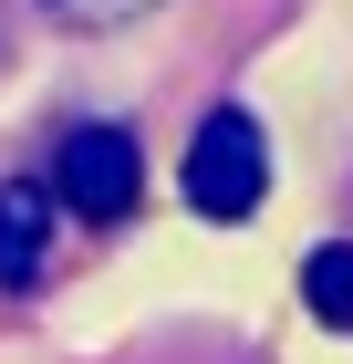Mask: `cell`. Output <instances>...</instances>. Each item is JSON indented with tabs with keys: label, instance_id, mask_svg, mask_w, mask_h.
Here are the masks:
<instances>
[{
	"label": "cell",
	"instance_id": "1",
	"mask_svg": "<svg viewBox=\"0 0 353 364\" xmlns=\"http://www.w3.org/2000/svg\"><path fill=\"white\" fill-rule=\"evenodd\" d=\"M188 208L218 229H239L260 198H271V136H260V114L249 105H208V125L188 136Z\"/></svg>",
	"mask_w": 353,
	"mask_h": 364
},
{
	"label": "cell",
	"instance_id": "2",
	"mask_svg": "<svg viewBox=\"0 0 353 364\" xmlns=\"http://www.w3.org/2000/svg\"><path fill=\"white\" fill-rule=\"evenodd\" d=\"M136 188H146V167H136V136H125V125H73V136H63V156H53V198L73 208V219L114 229L125 208H136Z\"/></svg>",
	"mask_w": 353,
	"mask_h": 364
},
{
	"label": "cell",
	"instance_id": "3",
	"mask_svg": "<svg viewBox=\"0 0 353 364\" xmlns=\"http://www.w3.org/2000/svg\"><path fill=\"white\" fill-rule=\"evenodd\" d=\"M53 188H31V177H11L0 188V291H31V281L53 271Z\"/></svg>",
	"mask_w": 353,
	"mask_h": 364
},
{
	"label": "cell",
	"instance_id": "4",
	"mask_svg": "<svg viewBox=\"0 0 353 364\" xmlns=\"http://www.w3.org/2000/svg\"><path fill=\"white\" fill-rule=\"evenodd\" d=\"M301 302H312L322 333H353V240H322L301 260Z\"/></svg>",
	"mask_w": 353,
	"mask_h": 364
},
{
	"label": "cell",
	"instance_id": "5",
	"mask_svg": "<svg viewBox=\"0 0 353 364\" xmlns=\"http://www.w3.org/2000/svg\"><path fill=\"white\" fill-rule=\"evenodd\" d=\"M63 31H125V21H146L156 0H42Z\"/></svg>",
	"mask_w": 353,
	"mask_h": 364
}]
</instances>
